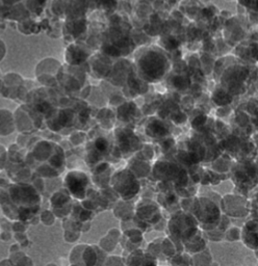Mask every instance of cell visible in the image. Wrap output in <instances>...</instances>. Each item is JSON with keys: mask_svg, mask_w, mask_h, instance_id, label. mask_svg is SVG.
Listing matches in <instances>:
<instances>
[{"mask_svg": "<svg viewBox=\"0 0 258 266\" xmlns=\"http://www.w3.org/2000/svg\"><path fill=\"white\" fill-rule=\"evenodd\" d=\"M40 198L31 186L10 184L0 178V210L15 221L32 217L39 209Z\"/></svg>", "mask_w": 258, "mask_h": 266, "instance_id": "6da1fadb", "label": "cell"}, {"mask_svg": "<svg viewBox=\"0 0 258 266\" xmlns=\"http://www.w3.org/2000/svg\"><path fill=\"white\" fill-rule=\"evenodd\" d=\"M107 146L108 143L104 138H98L96 140V147L99 151H105L107 149Z\"/></svg>", "mask_w": 258, "mask_h": 266, "instance_id": "7a4b0ae2", "label": "cell"}]
</instances>
